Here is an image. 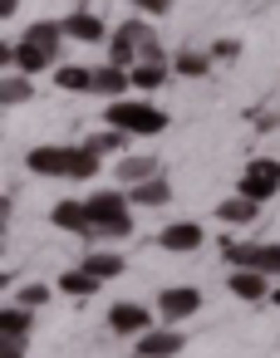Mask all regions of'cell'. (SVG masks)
<instances>
[{
    "mask_svg": "<svg viewBox=\"0 0 280 358\" xmlns=\"http://www.w3.org/2000/svg\"><path fill=\"white\" fill-rule=\"evenodd\" d=\"M172 74H177V79H206V74H211V55H202V50H177V55H172Z\"/></svg>",
    "mask_w": 280,
    "mask_h": 358,
    "instance_id": "d6986e66",
    "label": "cell"
},
{
    "mask_svg": "<svg viewBox=\"0 0 280 358\" xmlns=\"http://www.w3.org/2000/svg\"><path fill=\"white\" fill-rule=\"evenodd\" d=\"M128 201H133L138 211H153V206H167V201H172V182H167V172H158V177H148V182H133V187H128Z\"/></svg>",
    "mask_w": 280,
    "mask_h": 358,
    "instance_id": "8fae6325",
    "label": "cell"
},
{
    "mask_svg": "<svg viewBox=\"0 0 280 358\" xmlns=\"http://www.w3.org/2000/svg\"><path fill=\"white\" fill-rule=\"evenodd\" d=\"M35 99V84H30V74H6V84H0V103L6 108H20V103H30Z\"/></svg>",
    "mask_w": 280,
    "mask_h": 358,
    "instance_id": "44dd1931",
    "label": "cell"
},
{
    "mask_svg": "<svg viewBox=\"0 0 280 358\" xmlns=\"http://www.w3.org/2000/svg\"><path fill=\"white\" fill-rule=\"evenodd\" d=\"M15 10H20V0H0V15H6V20H10Z\"/></svg>",
    "mask_w": 280,
    "mask_h": 358,
    "instance_id": "1f68e13d",
    "label": "cell"
},
{
    "mask_svg": "<svg viewBox=\"0 0 280 358\" xmlns=\"http://www.w3.org/2000/svg\"><path fill=\"white\" fill-rule=\"evenodd\" d=\"M0 64L6 69H20V74H45L55 64V55L35 40H20V45H0Z\"/></svg>",
    "mask_w": 280,
    "mask_h": 358,
    "instance_id": "52a82bcc",
    "label": "cell"
},
{
    "mask_svg": "<svg viewBox=\"0 0 280 358\" xmlns=\"http://www.w3.org/2000/svg\"><path fill=\"white\" fill-rule=\"evenodd\" d=\"M202 245H206V231L197 221H167L158 231V250H167V255H192Z\"/></svg>",
    "mask_w": 280,
    "mask_h": 358,
    "instance_id": "ba28073f",
    "label": "cell"
},
{
    "mask_svg": "<svg viewBox=\"0 0 280 358\" xmlns=\"http://www.w3.org/2000/svg\"><path fill=\"white\" fill-rule=\"evenodd\" d=\"M84 206H89V236L84 241H128L133 236V201H128V192H89L84 196Z\"/></svg>",
    "mask_w": 280,
    "mask_h": 358,
    "instance_id": "7a4b0ae2",
    "label": "cell"
},
{
    "mask_svg": "<svg viewBox=\"0 0 280 358\" xmlns=\"http://www.w3.org/2000/svg\"><path fill=\"white\" fill-rule=\"evenodd\" d=\"M128 74H133V89H138V94H158L172 69H167V59H138Z\"/></svg>",
    "mask_w": 280,
    "mask_h": 358,
    "instance_id": "e0dca14e",
    "label": "cell"
},
{
    "mask_svg": "<svg viewBox=\"0 0 280 358\" xmlns=\"http://www.w3.org/2000/svg\"><path fill=\"white\" fill-rule=\"evenodd\" d=\"M236 55H241L236 40H216V45H211V59H236Z\"/></svg>",
    "mask_w": 280,
    "mask_h": 358,
    "instance_id": "4dcf8cb0",
    "label": "cell"
},
{
    "mask_svg": "<svg viewBox=\"0 0 280 358\" xmlns=\"http://www.w3.org/2000/svg\"><path fill=\"white\" fill-rule=\"evenodd\" d=\"M255 216H260V201H251L246 192H236V196L216 201V221H221V226H251Z\"/></svg>",
    "mask_w": 280,
    "mask_h": 358,
    "instance_id": "9a60e30c",
    "label": "cell"
},
{
    "mask_svg": "<svg viewBox=\"0 0 280 358\" xmlns=\"http://www.w3.org/2000/svg\"><path fill=\"white\" fill-rule=\"evenodd\" d=\"M197 309H202V289L197 285H167V289H158V319L162 324H182Z\"/></svg>",
    "mask_w": 280,
    "mask_h": 358,
    "instance_id": "8992f818",
    "label": "cell"
},
{
    "mask_svg": "<svg viewBox=\"0 0 280 358\" xmlns=\"http://www.w3.org/2000/svg\"><path fill=\"white\" fill-rule=\"evenodd\" d=\"M30 324H35V309H25L20 299L6 304V314H0V334H25L30 338Z\"/></svg>",
    "mask_w": 280,
    "mask_h": 358,
    "instance_id": "d4e9b609",
    "label": "cell"
},
{
    "mask_svg": "<svg viewBox=\"0 0 280 358\" xmlns=\"http://www.w3.org/2000/svg\"><path fill=\"white\" fill-rule=\"evenodd\" d=\"M158 172H162L158 157H128V152H123V162H118V182H123V187L148 182V177H158Z\"/></svg>",
    "mask_w": 280,
    "mask_h": 358,
    "instance_id": "7402d4cb",
    "label": "cell"
},
{
    "mask_svg": "<svg viewBox=\"0 0 280 358\" xmlns=\"http://www.w3.org/2000/svg\"><path fill=\"white\" fill-rule=\"evenodd\" d=\"M89 148H94V152H104V157H108V152H128V133H118V128L94 133V138H89Z\"/></svg>",
    "mask_w": 280,
    "mask_h": 358,
    "instance_id": "4316f807",
    "label": "cell"
},
{
    "mask_svg": "<svg viewBox=\"0 0 280 358\" xmlns=\"http://www.w3.org/2000/svg\"><path fill=\"white\" fill-rule=\"evenodd\" d=\"M108 329H113V334H123V338H138V334H148V329H153V309H148V304H138V299H118V304L108 309Z\"/></svg>",
    "mask_w": 280,
    "mask_h": 358,
    "instance_id": "9c48e42d",
    "label": "cell"
},
{
    "mask_svg": "<svg viewBox=\"0 0 280 358\" xmlns=\"http://www.w3.org/2000/svg\"><path fill=\"white\" fill-rule=\"evenodd\" d=\"M128 358H148V353H128Z\"/></svg>",
    "mask_w": 280,
    "mask_h": 358,
    "instance_id": "836d02e7",
    "label": "cell"
},
{
    "mask_svg": "<svg viewBox=\"0 0 280 358\" xmlns=\"http://www.w3.org/2000/svg\"><path fill=\"white\" fill-rule=\"evenodd\" d=\"M128 89H133V74H128L123 64H113V59H108V64H99V69H94V94H99V99H123Z\"/></svg>",
    "mask_w": 280,
    "mask_h": 358,
    "instance_id": "5bb4252c",
    "label": "cell"
},
{
    "mask_svg": "<svg viewBox=\"0 0 280 358\" xmlns=\"http://www.w3.org/2000/svg\"><path fill=\"white\" fill-rule=\"evenodd\" d=\"M138 353H148V358H177L182 353V334L172 324L148 329V334H138Z\"/></svg>",
    "mask_w": 280,
    "mask_h": 358,
    "instance_id": "7c38bea8",
    "label": "cell"
},
{
    "mask_svg": "<svg viewBox=\"0 0 280 358\" xmlns=\"http://www.w3.org/2000/svg\"><path fill=\"white\" fill-rule=\"evenodd\" d=\"M55 84L64 94H94V69L89 64H59L55 69Z\"/></svg>",
    "mask_w": 280,
    "mask_h": 358,
    "instance_id": "ffe728a7",
    "label": "cell"
},
{
    "mask_svg": "<svg viewBox=\"0 0 280 358\" xmlns=\"http://www.w3.org/2000/svg\"><path fill=\"white\" fill-rule=\"evenodd\" d=\"M0 358H25V334H6V338H0Z\"/></svg>",
    "mask_w": 280,
    "mask_h": 358,
    "instance_id": "f1b7e54d",
    "label": "cell"
},
{
    "mask_svg": "<svg viewBox=\"0 0 280 358\" xmlns=\"http://www.w3.org/2000/svg\"><path fill=\"white\" fill-rule=\"evenodd\" d=\"M25 167H30L35 177H69V182H89V177H99L104 152H94L89 143H74V148H64V143H45V148H30V152H25Z\"/></svg>",
    "mask_w": 280,
    "mask_h": 358,
    "instance_id": "6da1fadb",
    "label": "cell"
},
{
    "mask_svg": "<svg viewBox=\"0 0 280 358\" xmlns=\"http://www.w3.org/2000/svg\"><path fill=\"white\" fill-rule=\"evenodd\" d=\"M99 285H104V280H99L94 270H84V265H79V270H64L55 289H59V294H69V299H94V294H99Z\"/></svg>",
    "mask_w": 280,
    "mask_h": 358,
    "instance_id": "ac0fdd59",
    "label": "cell"
},
{
    "mask_svg": "<svg viewBox=\"0 0 280 358\" xmlns=\"http://www.w3.org/2000/svg\"><path fill=\"white\" fill-rule=\"evenodd\" d=\"M50 221H55L59 231H69V236H89V226H94L84 201H55V206H50Z\"/></svg>",
    "mask_w": 280,
    "mask_h": 358,
    "instance_id": "2e32d148",
    "label": "cell"
},
{
    "mask_svg": "<svg viewBox=\"0 0 280 358\" xmlns=\"http://www.w3.org/2000/svg\"><path fill=\"white\" fill-rule=\"evenodd\" d=\"M270 275H260V270H231V280H226V289L236 294V299H246V304H260V299H270Z\"/></svg>",
    "mask_w": 280,
    "mask_h": 358,
    "instance_id": "30bf717a",
    "label": "cell"
},
{
    "mask_svg": "<svg viewBox=\"0 0 280 358\" xmlns=\"http://www.w3.org/2000/svg\"><path fill=\"white\" fill-rule=\"evenodd\" d=\"M104 123L118 128V133H128V138H158V133H167V113H162L158 103L128 99V94H123V99H108Z\"/></svg>",
    "mask_w": 280,
    "mask_h": 358,
    "instance_id": "3957f363",
    "label": "cell"
},
{
    "mask_svg": "<svg viewBox=\"0 0 280 358\" xmlns=\"http://www.w3.org/2000/svg\"><path fill=\"white\" fill-rule=\"evenodd\" d=\"M270 304H275V309H280V280H275V285H270Z\"/></svg>",
    "mask_w": 280,
    "mask_h": 358,
    "instance_id": "d6a6232c",
    "label": "cell"
},
{
    "mask_svg": "<svg viewBox=\"0 0 280 358\" xmlns=\"http://www.w3.org/2000/svg\"><path fill=\"white\" fill-rule=\"evenodd\" d=\"M25 40H35V45H45L50 55H59V40H64V20H35V25L25 30Z\"/></svg>",
    "mask_w": 280,
    "mask_h": 358,
    "instance_id": "cb8c5ba5",
    "label": "cell"
},
{
    "mask_svg": "<svg viewBox=\"0 0 280 358\" xmlns=\"http://www.w3.org/2000/svg\"><path fill=\"white\" fill-rule=\"evenodd\" d=\"M133 6H138L143 15H167V10H172V0H133Z\"/></svg>",
    "mask_w": 280,
    "mask_h": 358,
    "instance_id": "f546056e",
    "label": "cell"
},
{
    "mask_svg": "<svg viewBox=\"0 0 280 358\" xmlns=\"http://www.w3.org/2000/svg\"><path fill=\"white\" fill-rule=\"evenodd\" d=\"M153 35V25L148 20H123L113 35H108V59L113 64H123V69H133L138 64V50H143V40Z\"/></svg>",
    "mask_w": 280,
    "mask_h": 358,
    "instance_id": "5b68a950",
    "label": "cell"
},
{
    "mask_svg": "<svg viewBox=\"0 0 280 358\" xmlns=\"http://www.w3.org/2000/svg\"><path fill=\"white\" fill-rule=\"evenodd\" d=\"M251 270H260V275L280 280V245H275V241H260V245H255V265H251Z\"/></svg>",
    "mask_w": 280,
    "mask_h": 358,
    "instance_id": "484cf974",
    "label": "cell"
},
{
    "mask_svg": "<svg viewBox=\"0 0 280 358\" xmlns=\"http://www.w3.org/2000/svg\"><path fill=\"white\" fill-rule=\"evenodd\" d=\"M236 192H246L251 201H270L280 192V162L275 157H251L236 177Z\"/></svg>",
    "mask_w": 280,
    "mask_h": 358,
    "instance_id": "277c9868",
    "label": "cell"
},
{
    "mask_svg": "<svg viewBox=\"0 0 280 358\" xmlns=\"http://www.w3.org/2000/svg\"><path fill=\"white\" fill-rule=\"evenodd\" d=\"M84 270H94L99 280H118L123 275V255L118 250H89L84 255Z\"/></svg>",
    "mask_w": 280,
    "mask_h": 358,
    "instance_id": "603a6c76",
    "label": "cell"
},
{
    "mask_svg": "<svg viewBox=\"0 0 280 358\" xmlns=\"http://www.w3.org/2000/svg\"><path fill=\"white\" fill-rule=\"evenodd\" d=\"M64 40H79V45H104V40H108V30H104V20H99V15L74 10V15H64Z\"/></svg>",
    "mask_w": 280,
    "mask_h": 358,
    "instance_id": "4fadbf2b",
    "label": "cell"
},
{
    "mask_svg": "<svg viewBox=\"0 0 280 358\" xmlns=\"http://www.w3.org/2000/svg\"><path fill=\"white\" fill-rule=\"evenodd\" d=\"M20 304H25V309L50 304V285H25V289H20Z\"/></svg>",
    "mask_w": 280,
    "mask_h": 358,
    "instance_id": "83f0119b",
    "label": "cell"
}]
</instances>
